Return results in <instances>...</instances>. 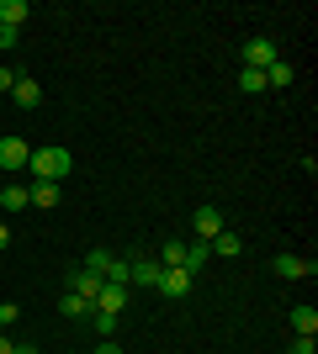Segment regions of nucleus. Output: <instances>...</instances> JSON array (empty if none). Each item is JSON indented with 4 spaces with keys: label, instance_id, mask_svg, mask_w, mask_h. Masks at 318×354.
<instances>
[{
    "label": "nucleus",
    "instance_id": "nucleus-8",
    "mask_svg": "<svg viewBox=\"0 0 318 354\" xmlns=\"http://www.w3.org/2000/svg\"><path fill=\"white\" fill-rule=\"evenodd\" d=\"M11 101L21 106V111H37V106H43V85H37L32 74H21V80L11 85Z\"/></svg>",
    "mask_w": 318,
    "mask_h": 354
},
{
    "label": "nucleus",
    "instance_id": "nucleus-20",
    "mask_svg": "<svg viewBox=\"0 0 318 354\" xmlns=\"http://www.w3.org/2000/svg\"><path fill=\"white\" fill-rule=\"evenodd\" d=\"M239 90H244V95H260V90H265V69H244L239 74Z\"/></svg>",
    "mask_w": 318,
    "mask_h": 354
},
{
    "label": "nucleus",
    "instance_id": "nucleus-16",
    "mask_svg": "<svg viewBox=\"0 0 318 354\" xmlns=\"http://www.w3.org/2000/svg\"><path fill=\"white\" fill-rule=\"evenodd\" d=\"M159 275H165V265H159V259H138V265H133V281H138V286H159Z\"/></svg>",
    "mask_w": 318,
    "mask_h": 354
},
{
    "label": "nucleus",
    "instance_id": "nucleus-1",
    "mask_svg": "<svg viewBox=\"0 0 318 354\" xmlns=\"http://www.w3.org/2000/svg\"><path fill=\"white\" fill-rule=\"evenodd\" d=\"M27 169H32V180H53V185H59V180L69 175V169H75V159H69V148L48 143V148H32Z\"/></svg>",
    "mask_w": 318,
    "mask_h": 354
},
{
    "label": "nucleus",
    "instance_id": "nucleus-15",
    "mask_svg": "<svg viewBox=\"0 0 318 354\" xmlns=\"http://www.w3.org/2000/svg\"><path fill=\"white\" fill-rule=\"evenodd\" d=\"M101 281H106V286H133V259H112Z\"/></svg>",
    "mask_w": 318,
    "mask_h": 354
},
{
    "label": "nucleus",
    "instance_id": "nucleus-25",
    "mask_svg": "<svg viewBox=\"0 0 318 354\" xmlns=\"http://www.w3.org/2000/svg\"><path fill=\"white\" fill-rule=\"evenodd\" d=\"M292 354H318V339H303V333H292Z\"/></svg>",
    "mask_w": 318,
    "mask_h": 354
},
{
    "label": "nucleus",
    "instance_id": "nucleus-28",
    "mask_svg": "<svg viewBox=\"0 0 318 354\" xmlns=\"http://www.w3.org/2000/svg\"><path fill=\"white\" fill-rule=\"evenodd\" d=\"M11 249V222H0V254Z\"/></svg>",
    "mask_w": 318,
    "mask_h": 354
},
{
    "label": "nucleus",
    "instance_id": "nucleus-29",
    "mask_svg": "<svg viewBox=\"0 0 318 354\" xmlns=\"http://www.w3.org/2000/svg\"><path fill=\"white\" fill-rule=\"evenodd\" d=\"M11 354H43V349H32V344H11Z\"/></svg>",
    "mask_w": 318,
    "mask_h": 354
},
{
    "label": "nucleus",
    "instance_id": "nucleus-22",
    "mask_svg": "<svg viewBox=\"0 0 318 354\" xmlns=\"http://www.w3.org/2000/svg\"><path fill=\"white\" fill-rule=\"evenodd\" d=\"M91 317H96V333H101V339H112V333H117V312H101V307H91Z\"/></svg>",
    "mask_w": 318,
    "mask_h": 354
},
{
    "label": "nucleus",
    "instance_id": "nucleus-9",
    "mask_svg": "<svg viewBox=\"0 0 318 354\" xmlns=\"http://www.w3.org/2000/svg\"><path fill=\"white\" fill-rule=\"evenodd\" d=\"M191 227H197V238H202V243H212V238L223 233V212H218V207H197Z\"/></svg>",
    "mask_w": 318,
    "mask_h": 354
},
{
    "label": "nucleus",
    "instance_id": "nucleus-12",
    "mask_svg": "<svg viewBox=\"0 0 318 354\" xmlns=\"http://www.w3.org/2000/svg\"><path fill=\"white\" fill-rule=\"evenodd\" d=\"M27 16H32L27 0H0V27H16V32H21V21H27Z\"/></svg>",
    "mask_w": 318,
    "mask_h": 354
},
{
    "label": "nucleus",
    "instance_id": "nucleus-5",
    "mask_svg": "<svg viewBox=\"0 0 318 354\" xmlns=\"http://www.w3.org/2000/svg\"><path fill=\"white\" fill-rule=\"evenodd\" d=\"M276 275H281V281H303V275H318V265L313 259H303V254H276Z\"/></svg>",
    "mask_w": 318,
    "mask_h": 354
},
{
    "label": "nucleus",
    "instance_id": "nucleus-27",
    "mask_svg": "<svg viewBox=\"0 0 318 354\" xmlns=\"http://www.w3.org/2000/svg\"><path fill=\"white\" fill-rule=\"evenodd\" d=\"M16 80H21V69H16V64H0V90H11Z\"/></svg>",
    "mask_w": 318,
    "mask_h": 354
},
{
    "label": "nucleus",
    "instance_id": "nucleus-21",
    "mask_svg": "<svg viewBox=\"0 0 318 354\" xmlns=\"http://www.w3.org/2000/svg\"><path fill=\"white\" fill-rule=\"evenodd\" d=\"M59 312H64V317H91V301H80V296H69V291H64Z\"/></svg>",
    "mask_w": 318,
    "mask_h": 354
},
{
    "label": "nucleus",
    "instance_id": "nucleus-14",
    "mask_svg": "<svg viewBox=\"0 0 318 354\" xmlns=\"http://www.w3.org/2000/svg\"><path fill=\"white\" fill-rule=\"evenodd\" d=\"M292 80H297V69H292V64H287V59H276V64H271V69H265V85H271V90H287V85H292Z\"/></svg>",
    "mask_w": 318,
    "mask_h": 354
},
{
    "label": "nucleus",
    "instance_id": "nucleus-7",
    "mask_svg": "<svg viewBox=\"0 0 318 354\" xmlns=\"http://www.w3.org/2000/svg\"><path fill=\"white\" fill-rule=\"evenodd\" d=\"M191 281H197L191 270H165L154 291H159V296H170V301H181V296H191Z\"/></svg>",
    "mask_w": 318,
    "mask_h": 354
},
{
    "label": "nucleus",
    "instance_id": "nucleus-18",
    "mask_svg": "<svg viewBox=\"0 0 318 354\" xmlns=\"http://www.w3.org/2000/svg\"><path fill=\"white\" fill-rule=\"evenodd\" d=\"M0 207H6V212H21V207H27V185H6V191H0Z\"/></svg>",
    "mask_w": 318,
    "mask_h": 354
},
{
    "label": "nucleus",
    "instance_id": "nucleus-19",
    "mask_svg": "<svg viewBox=\"0 0 318 354\" xmlns=\"http://www.w3.org/2000/svg\"><path fill=\"white\" fill-rule=\"evenodd\" d=\"M207 259H212V249H207V243H186V270H191V275H197V270L207 265Z\"/></svg>",
    "mask_w": 318,
    "mask_h": 354
},
{
    "label": "nucleus",
    "instance_id": "nucleus-11",
    "mask_svg": "<svg viewBox=\"0 0 318 354\" xmlns=\"http://www.w3.org/2000/svg\"><path fill=\"white\" fill-rule=\"evenodd\" d=\"M127 291H133V286H101L96 307H101V312H117V317H122V307H127Z\"/></svg>",
    "mask_w": 318,
    "mask_h": 354
},
{
    "label": "nucleus",
    "instance_id": "nucleus-2",
    "mask_svg": "<svg viewBox=\"0 0 318 354\" xmlns=\"http://www.w3.org/2000/svg\"><path fill=\"white\" fill-rule=\"evenodd\" d=\"M27 159H32V143L27 138H0V169H6V175H16V169H27Z\"/></svg>",
    "mask_w": 318,
    "mask_h": 354
},
{
    "label": "nucleus",
    "instance_id": "nucleus-10",
    "mask_svg": "<svg viewBox=\"0 0 318 354\" xmlns=\"http://www.w3.org/2000/svg\"><path fill=\"white\" fill-rule=\"evenodd\" d=\"M207 249H212V259H239V254H244V238H239V233H228V227H223V233L212 238Z\"/></svg>",
    "mask_w": 318,
    "mask_h": 354
},
{
    "label": "nucleus",
    "instance_id": "nucleus-13",
    "mask_svg": "<svg viewBox=\"0 0 318 354\" xmlns=\"http://www.w3.org/2000/svg\"><path fill=\"white\" fill-rule=\"evenodd\" d=\"M292 333L318 339V312H313V307H292Z\"/></svg>",
    "mask_w": 318,
    "mask_h": 354
},
{
    "label": "nucleus",
    "instance_id": "nucleus-17",
    "mask_svg": "<svg viewBox=\"0 0 318 354\" xmlns=\"http://www.w3.org/2000/svg\"><path fill=\"white\" fill-rule=\"evenodd\" d=\"M159 265H165V270H186V243H181V238H170L165 249H159Z\"/></svg>",
    "mask_w": 318,
    "mask_h": 354
},
{
    "label": "nucleus",
    "instance_id": "nucleus-24",
    "mask_svg": "<svg viewBox=\"0 0 318 354\" xmlns=\"http://www.w3.org/2000/svg\"><path fill=\"white\" fill-rule=\"evenodd\" d=\"M16 317H21V307H16V301H0V333H6Z\"/></svg>",
    "mask_w": 318,
    "mask_h": 354
},
{
    "label": "nucleus",
    "instance_id": "nucleus-30",
    "mask_svg": "<svg viewBox=\"0 0 318 354\" xmlns=\"http://www.w3.org/2000/svg\"><path fill=\"white\" fill-rule=\"evenodd\" d=\"M96 354H122V349H117L112 339H101V349H96Z\"/></svg>",
    "mask_w": 318,
    "mask_h": 354
},
{
    "label": "nucleus",
    "instance_id": "nucleus-23",
    "mask_svg": "<svg viewBox=\"0 0 318 354\" xmlns=\"http://www.w3.org/2000/svg\"><path fill=\"white\" fill-rule=\"evenodd\" d=\"M117 254H106V249H91L85 254V270H96V275H106V265H112Z\"/></svg>",
    "mask_w": 318,
    "mask_h": 354
},
{
    "label": "nucleus",
    "instance_id": "nucleus-6",
    "mask_svg": "<svg viewBox=\"0 0 318 354\" xmlns=\"http://www.w3.org/2000/svg\"><path fill=\"white\" fill-rule=\"evenodd\" d=\"M59 196H64V185H53V180H32V185H27V207L53 212V207H59Z\"/></svg>",
    "mask_w": 318,
    "mask_h": 354
},
{
    "label": "nucleus",
    "instance_id": "nucleus-26",
    "mask_svg": "<svg viewBox=\"0 0 318 354\" xmlns=\"http://www.w3.org/2000/svg\"><path fill=\"white\" fill-rule=\"evenodd\" d=\"M16 43H21V32H16V27H0V53H11Z\"/></svg>",
    "mask_w": 318,
    "mask_h": 354
},
{
    "label": "nucleus",
    "instance_id": "nucleus-3",
    "mask_svg": "<svg viewBox=\"0 0 318 354\" xmlns=\"http://www.w3.org/2000/svg\"><path fill=\"white\" fill-rule=\"evenodd\" d=\"M239 59H244V69H271L276 64V43L271 37H249V43L239 48Z\"/></svg>",
    "mask_w": 318,
    "mask_h": 354
},
{
    "label": "nucleus",
    "instance_id": "nucleus-4",
    "mask_svg": "<svg viewBox=\"0 0 318 354\" xmlns=\"http://www.w3.org/2000/svg\"><path fill=\"white\" fill-rule=\"evenodd\" d=\"M101 275H96V270H85V265H80V270H69V296H80V301H91V307H96V296H101Z\"/></svg>",
    "mask_w": 318,
    "mask_h": 354
}]
</instances>
